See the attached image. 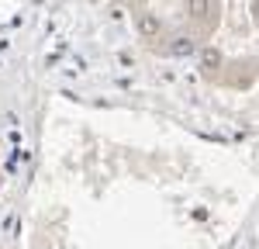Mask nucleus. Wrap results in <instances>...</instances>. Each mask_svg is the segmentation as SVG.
<instances>
[{"instance_id":"5","label":"nucleus","mask_w":259,"mask_h":249,"mask_svg":"<svg viewBox=\"0 0 259 249\" xmlns=\"http://www.w3.org/2000/svg\"><path fill=\"white\" fill-rule=\"evenodd\" d=\"M256 21H259V0H256Z\"/></svg>"},{"instance_id":"2","label":"nucleus","mask_w":259,"mask_h":249,"mask_svg":"<svg viewBox=\"0 0 259 249\" xmlns=\"http://www.w3.org/2000/svg\"><path fill=\"white\" fill-rule=\"evenodd\" d=\"M183 7H187V18L200 21V24H207L214 14V0H183Z\"/></svg>"},{"instance_id":"1","label":"nucleus","mask_w":259,"mask_h":249,"mask_svg":"<svg viewBox=\"0 0 259 249\" xmlns=\"http://www.w3.org/2000/svg\"><path fill=\"white\" fill-rule=\"evenodd\" d=\"M166 52H169V56H177V59H187V56H194V52H197V38L180 31V35H173V38H169Z\"/></svg>"},{"instance_id":"4","label":"nucleus","mask_w":259,"mask_h":249,"mask_svg":"<svg viewBox=\"0 0 259 249\" xmlns=\"http://www.w3.org/2000/svg\"><path fill=\"white\" fill-rule=\"evenodd\" d=\"M218 66H221V52L218 49H204V52H200V69H204L207 76H211Z\"/></svg>"},{"instance_id":"3","label":"nucleus","mask_w":259,"mask_h":249,"mask_svg":"<svg viewBox=\"0 0 259 249\" xmlns=\"http://www.w3.org/2000/svg\"><path fill=\"white\" fill-rule=\"evenodd\" d=\"M135 24H139V35H142V38H159V31H162L159 14H152V11H142Z\"/></svg>"}]
</instances>
